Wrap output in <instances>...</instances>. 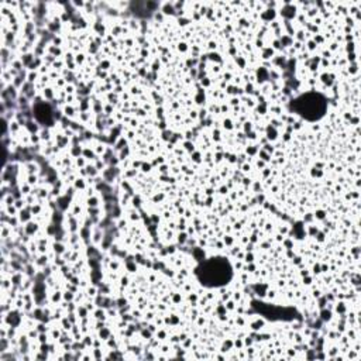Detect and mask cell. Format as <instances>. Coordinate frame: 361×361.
<instances>
[{"instance_id":"obj_1","label":"cell","mask_w":361,"mask_h":361,"mask_svg":"<svg viewBox=\"0 0 361 361\" xmlns=\"http://www.w3.org/2000/svg\"><path fill=\"white\" fill-rule=\"evenodd\" d=\"M292 107L307 120H317L323 116L326 110V100L320 94L309 93L300 96L292 103Z\"/></svg>"}]
</instances>
